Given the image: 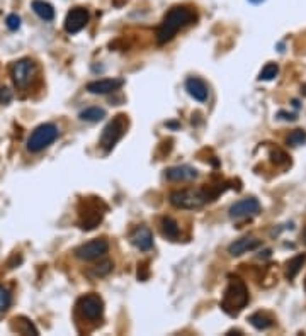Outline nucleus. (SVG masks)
I'll use <instances>...</instances> for the list:
<instances>
[{"label": "nucleus", "mask_w": 306, "mask_h": 336, "mask_svg": "<svg viewBox=\"0 0 306 336\" xmlns=\"http://www.w3.org/2000/svg\"><path fill=\"white\" fill-rule=\"evenodd\" d=\"M277 73H279V67H277L276 63H267L266 67L262 68L261 75H259V80L271 82V80H274V78L277 77Z\"/></svg>", "instance_id": "obj_24"}, {"label": "nucleus", "mask_w": 306, "mask_h": 336, "mask_svg": "<svg viewBox=\"0 0 306 336\" xmlns=\"http://www.w3.org/2000/svg\"><path fill=\"white\" fill-rule=\"evenodd\" d=\"M185 90L197 102H206L208 97H210V88L197 77H191L185 80Z\"/></svg>", "instance_id": "obj_13"}, {"label": "nucleus", "mask_w": 306, "mask_h": 336, "mask_svg": "<svg viewBox=\"0 0 306 336\" xmlns=\"http://www.w3.org/2000/svg\"><path fill=\"white\" fill-rule=\"evenodd\" d=\"M271 158H272V161H274L276 165H281V163H287L286 153H282L281 149H274V151L271 153Z\"/></svg>", "instance_id": "obj_28"}, {"label": "nucleus", "mask_w": 306, "mask_h": 336, "mask_svg": "<svg viewBox=\"0 0 306 336\" xmlns=\"http://www.w3.org/2000/svg\"><path fill=\"white\" fill-rule=\"evenodd\" d=\"M261 245H262L261 240H257L255 236H243V238H240V240L231 243V245L228 246V253L231 256H240V255L247 253V251L259 248Z\"/></svg>", "instance_id": "obj_14"}, {"label": "nucleus", "mask_w": 306, "mask_h": 336, "mask_svg": "<svg viewBox=\"0 0 306 336\" xmlns=\"http://www.w3.org/2000/svg\"><path fill=\"white\" fill-rule=\"evenodd\" d=\"M113 261L111 260H104L100 261V263L94 265V267H90L89 270H87V275H90V277H106V275H109L111 272H113Z\"/></svg>", "instance_id": "obj_21"}, {"label": "nucleus", "mask_w": 306, "mask_h": 336, "mask_svg": "<svg viewBox=\"0 0 306 336\" xmlns=\"http://www.w3.org/2000/svg\"><path fill=\"white\" fill-rule=\"evenodd\" d=\"M286 143L289 144V146H299V144L306 143V131L303 129H294L293 133L287 136Z\"/></svg>", "instance_id": "obj_25"}, {"label": "nucleus", "mask_w": 306, "mask_h": 336, "mask_svg": "<svg viewBox=\"0 0 306 336\" xmlns=\"http://www.w3.org/2000/svg\"><path fill=\"white\" fill-rule=\"evenodd\" d=\"M213 197L215 195L204 189H182V190H174L169 195V200L177 209H199Z\"/></svg>", "instance_id": "obj_3"}, {"label": "nucleus", "mask_w": 306, "mask_h": 336, "mask_svg": "<svg viewBox=\"0 0 306 336\" xmlns=\"http://www.w3.org/2000/svg\"><path fill=\"white\" fill-rule=\"evenodd\" d=\"M58 134H60L58 128L51 123L38 126V128L31 133V136L27 138V144H26L27 151H31V153L43 151L44 148H48L49 144L58 138Z\"/></svg>", "instance_id": "obj_4"}, {"label": "nucleus", "mask_w": 306, "mask_h": 336, "mask_svg": "<svg viewBox=\"0 0 306 336\" xmlns=\"http://www.w3.org/2000/svg\"><path fill=\"white\" fill-rule=\"evenodd\" d=\"M87 22H89V12H87V9L75 7L67 14V19H65V31H67L68 34H77V32H80L83 27L87 26Z\"/></svg>", "instance_id": "obj_11"}, {"label": "nucleus", "mask_w": 306, "mask_h": 336, "mask_svg": "<svg viewBox=\"0 0 306 336\" xmlns=\"http://www.w3.org/2000/svg\"><path fill=\"white\" fill-rule=\"evenodd\" d=\"M12 329L22 334H39L38 328H36L31 321L22 319V317H16V319L12 321Z\"/></svg>", "instance_id": "obj_20"}, {"label": "nucleus", "mask_w": 306, "mask_h": 336, "mask_svg": "<svg viewBox=\"0 0 306 336\" xmlns=\"http://www.w3.org/2000/svg\"><path fill=\"white\" fill-rule=\"evenodd\" d=\"M32 11L43 19V21H53L55 19V9L51 4L44 2V0H34L32 2Z\"/></svg>", "instance_id": "obj_18"}, {"label": "nucleus", "mask_w": 306, "mask_h": 336, "mask_svg": "<svg viewBox=\"0 0 306 336\" xmlns=\"http://www.w3.org/2000/svg\"><path fill=\"white\" fill-rule=\"evenodd\" d=\"M11 302H12V296H11V292H9L7 289L4 287V286H0V312H2V311H6V309H9V306H11Z\"/></svg>", "instance_id": "obj_26"}, {"label": "nucleus", "mask_w": 306, "mask_h": 336, "mask_svg": "<svg viewBox=\"0 0 306 336\" xmlns=\"http://www.w3.org/2000/svg\"><path fill=\"white\" fill-rule=\"evenodd\" d=\"M306 261V255H296L294 258H291L287 261V268H286V277L289 280H293L296 275L299 273L301 267H303V263Z\"/></svg>", "instance_id": "obj_22"}, {"label": "nucleus", "mask_w": 306, "mask_h": 336, "mask_svg": "<svg viewBox=\"0 0 306 336\" xmlns=\"http://www.w3.org/2000/svg\"><path fill=\"white\" fill-rule=\"evenodd\" d=\"M102 202L99 199H95V200H85V211H82L80 212V216H82V219H80V228L82 230H85V231H90V230H94V228H97L99 226V222L102 221V217H104V211L106 209H99V205H100Z\"/></svg>", "instance_id": "obj_9"}, {"label": "nucleus", "mask_w": 306, "mask_h": 336, "mask_svg": "<svg viewBox=\"0 0 306 336\" xmlns=\"http://www.w3.org/2000/svg\"><path fill=\"white\" fill-rule=\"evenodd\" d=\"M248 289L243 280L230 278L228 287L225 289L223 299L220 302V307L228 316H238L240 311L248 304Z\"/></svg>", "instance_id": "obj_2"}, {"label": "nucleus", "mask_w": 306, "mask_h": 336, "mask_svg": "<svg viewBox=\"0 0 306 336\" xmlns=\"http://www.w3.org/2000/svg\"><path fill=\"white\" fill-rule=\"evenodd\" d=\"M304 289H306V280H304Z\"/></svg>", "instance_id": "obj_33"}, {"label": "nucleus", "mask_w": 306, "mask_h": 336, "mask_svg": "<svg viewBox=\"0 0 306 336\" xmlns=\"http://www.w3.org/2000/svg\"><path fill=\"white\" fill-rule=\"evenodd\" d=\"M108 250H109V243L106 241L104 238H97V240L87 241V243H83L82 246H78V248L75 250V256L80 260L90 261V260L104 256L106 253H108Z\"/></svg>", "instance_id": "obj_8"}, {"label": "nucleus", "mask_w": 306, "mask_h": 336, "mask_svg": "<svg viewBox=\"0 0 306 336\" xmlns=\"http://www.w3.org/2000/svg\"><path fill=\"white\" fill-rule=\"evenodd\" d=\"M126 126H128V119L126 116H116V119H113L111 123L102 129L100 134V146L106 149V151H111L118 141L124 136L126 133Z\"/></svg>", "instance_id": "obj_5"}, {"label": "nucleus", "mask_w": 306, "mask_h": 336, "mask_svg": "<svg viewBox=\"0 0 306 336\" xmlns=\"http://www.w3.org/2000/svg\"><path fill=\"white\" fill-rule=\"evenodd\" d=\"M160 228H162V235H164L167 240L170 241H177L180 236V228L177 221L170 216H164L160 219Z\"/></svg>", "instance_id": "obj_17"}, {"label": "nucleus", "mask_w": 306, "mask_h": 336, "mask_svg": "<svg viewBox=\"0 0 306 336\" xmlns=\"http://www.w3.org/2000/svg\"><path fill=\"white\" fill-rule=\"evenodd\" d=\"M124 85V80L121 78H102V80H95L87 83V90L94 95H106V93L119 90Z\"/></svg>", "instance_id": "obj_12"}, {"label": "nucleus", "mask_w": 306, "mask_h": 336, "mask_svg": "<svg viewBox=\"0 0 306 336\" xmlns=\"http://www.w3.org/2000/svg\"><path fill=\"white\" fill-rule=\"evenodd\" d=\"M261 212V202H259L255 197H247L242 199L238 202H235L230 207V217L231 219H245V217H252L257 216Z\"/></svg>", "instance_id": "obj_10"}, {"label": "nucleus", "mask_w": 306, "mask_h": 336, "mask_svg": "<svg viewBox=\"0 0 306 336\" xmlns=\"http://www.w3.org/2000/svg\"><path fill=\"white\" fill-rule=\"evenodd\" d=\"M250 4H255V6H259V4H262L264 0H248Z\"/></svg>", "instance_id": "obj_31"}, {"label": "nucleus", "mask_w": 306, "mask_h": 336, "mask_svg": "<svg viewBox=\"0 0 306 336\" xmlns=\"http://www.w3.org/2000/svg\"><path fill=\"white\" fill-rule=\"evenodd\" d=\"M303 238H304V243H306V230H304V235H303Z\"/></svg>", "instance_id": "obj_32"}, {"label": "nucleus", "mask_w": 306, "mask_h": 336, "mask_svg": "<svg viewBox=\"0 0 306 336\" xmlns=\"http://www.w3.org/2000/svg\"><path fill=\"white\" fill-rule=\"evenodd\" d=\"M277 118H279V119H284V121H296V114H289V112L281 110L279 114H277Z\"/></svg>", "instance_id": "obj_30"}, {"label": "nucleus", "mask_w": 306, "mask_h": 336, "mask_svg": "<svg viewBox=\"0 0 306 336\" xmlns=\"http://www.w3.org/2000/svg\"><path fill=\"white\" fill-rule=\"evenodd\" d=\"M78 118H80V121H85V123H99L106 118V110L102 107H87L78 114Z\"/></svg>", "instance_id": "obj_19"}, {"label": "nucleus", "mask_w": 306, "mask_h": 336, "mask_svg": "<svg viewBox=\"0 0 306 336\" xmlns=\"http://www.w3.org/2000/svg\"><path fill=\"white\" fill-rule=\"evenodd\" d=\"M34 73H36V63L29 58H22L19 62H16L11 70L12 80L19 88H26L29 85Z\"/></svg>", "instance_id": "obj_6"}, {"label": "nucleus", "mask_w": 306, "mask_h": 336, "mask_svg": "<svg viewBox=\"0 0 306 336\" xmlns=\"http://www.w3.org/2000/svg\"><path fill=\"white\" fill-rule=\"evenodd\" d=\"M248 321H250V324L259 331L269 329L272 326V319L267 314H264V312H255V314L248 317Z\"/></svg>", "instance_id": "obj_23"}, {"label": "nucleus", "mask_w": 306, "mask_h": 336, "mask_svg": "<svg viewBox=\"0 0 306 336\" xmlns=\"http://www.w3.org/2000/svg\"><path fill=\"white\" fill-rule=\"evenodd\" d=\"M194 17L196 16H194L191 9L182 7V6L172 7L165 14L164 21H162V24L159 26V31H157V43L165 44L169 43V41H172L175 34H177L182 27L191 24Z\"/></svg>", "instance_id": "obj_1"}, {"label": "nucleus", "mask_w": 306, "mask_h": 336, "mask_svg": "<svg viewBox=\"0 0 306 336\" xmlns=\"http://www.w3.org/2000/svg\"><path fill=\"white\" fill-rule=\"evenodd\" d=\"M77 307L83 317H87V319L90 321H95L99 319L102 312H104V301H102V297L97 296V294H87V296L78 299Z\"/></svg>", "instance_id": "obj_7"}, {"label": "nucleus", "mask_w": 306, "mask_h": 336, "mask_svg": "<svg viewBox=\"0 0 306 336\" xmlns=\"http://www.w3.org/2000/svg\"><path fill=\"white\" fill-rule=\"evenodd\" d=\"M129 240H131L133 246H136V248L141 251L151 250V246H153V235H151V231L145 226L136 228V230L131 233Z\"/></svg>", "instance_id": "obj_16"}, {"label": "nucleus", "mask_w": 306, "mask_h": 336, "mask_svg": "<svg viewBox=\"0 0 306 336\" xmlns=\"http://www.w3.org/2000/svg\"><path fill=\"white\" fill-rule=\"evenodd\" d=\"M197 177V170L189 165H179L170 166L165 170V179L170 182H182V180H192Z\"/></svg>", "instance_id": "obj_15"}, {"label": "nucleus", "mask_w": 306, "mask_h": 336, "mask_svg": "<svg viewBox=\"0 0 306 336\" xmlns=\"http://www.w3.org/2000/svg\"><path fill=\"white\" fill-rule=\"evenodd\" d=\"M6 24L11 31H17L21 27V17L17 16V14H11V16H7L6 19Z\"/></svg>", "instance_id": "obj_27"}, {"label": "nucleus", "mask_w": 306, "mask_h": 336, "mask_svg": "<svg viewBox=\"0 0 306 336\" xmlns=\"http://www.w3.org/2000/svg\"><path fill=\"white\" fill-rule=\"evenodd\" d=\"M11 99H12V92L9 88H0V102L7 104V102H11Z\"/></svg>", "instance_id": "obj_29"}]
</instances>
